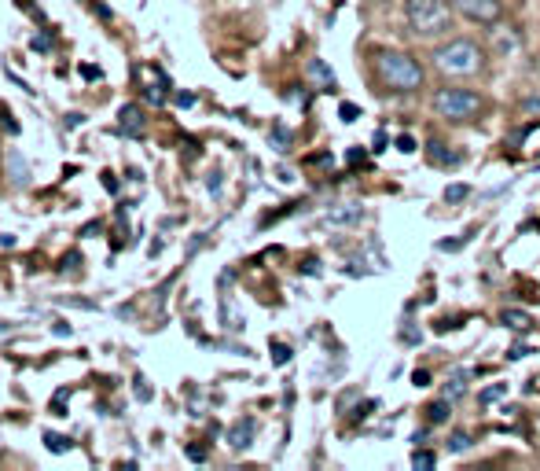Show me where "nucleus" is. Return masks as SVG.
I'll use <instances>...</instances> for the list:
<instances>
[{"label":"nucleus","mask_w":540,"mask_h":471,"mask_svg":"<svg viewBox=\"0 0 540 471\" xmlns=\"http://www.w3.org/2000/svg\"><path fill=\"white\" fill-rule=\"evenodd\" d=\"M45 446L52 449V453H67V449H70V438L52 435V431H48V435H45Z\"/></svg>","instance_id":"nucleus-19"},{"label":"nucleus","mask_w":540,"mask_h":471,"mask_svg":"<svg viewBox=\"0 0 540 471\" xmlns=\"http://www.w3.org/2000/svg\"><path fill=\"white\" fill-rule=\"evenodd\" d=\"M309 74H313V78H320V85H324V89H335V74H331L320 59H309Z\"/></svg>","instance_id":"nucleus-15"},{"label":"nucleus","mask_w":540,"mask_h":471,"mask_svg":"<svg viewBox=\"0 0 540 471\" xmlns=\"http://www.w3.org/2000/svg\"><path fill=\"white\" fill-rule=\"evenodd\" d=\"M504 394H507V383H496V387H489V391H482V398H478V402L489 405V402H496V398H504Z\"/></svg>","instance_id":"nucleus-20"},{"label":"nucleus","mask_w":540,"mask_h":471,"mask_svg":"<svg viewBox=\"0 0 540 471\" xmlns=\"http://www.w3.org/2000/svg\"><path fill=\"white\" fill-rule=\"evenodd\" d=\"M493 41H496V56H511V52H518L515 30H493Z\"/></svg>","instance_id":"nucleus-12"},{"label":"nucleus","mask_w":540,"mask_h":471,"mask_svg":"<svg viewBox=\"0 0 540 471\" xmlns=\"http://www.w3.org/2000/svg\"><path fill=\"white\" fill-rule=\"evenodd\" d=\"M423 413H427V424H445V420H449V413H452V402H449V398H438V402H430Z\"/></svg>","instance_id":"nucleus-13"},{"label":"nucleus","mask_w":540,"mask_h":471,"mask_svg":"<svg viewBox=\"0 0 540 471\" xmlns=\"http://www.w3.org/2000/svg\"><path fill=\"white\" fill-rule=\"evenodd\" d=\"M471 376L474 372H467V368H456L449 376V383L441 387V398H449L452 405L460 402V398H467V391H471Z\"/></svg>","instance_id":"nucleus-7"},{"label":"nucleus","mask_w":540,"mask_h":471,"mask_svg":"<svg viewBox=\"0 0 540 471\" xmlns=\"http://www.w3.org/2000/svg\"><path fill=\"white\" fill-rule=\"evenodd\" d=\"M144 111H140V104H125L122 111H118V129H122L125 137H140L144 133Z\"/></svg>","instance_id":"nucleus-8"},{"label":"nucleus","mask_w":540,"mask_h":471,"mask_svg":"<svg viewBox=\"0 0 540 471\" xmlns=\"http://www.w3.org/2000/svg\"><path fill=\"white\" fill-rule=\"evenodd\" d=\"M537 74H540V59H537Z\"/></svg>","instance_id":"nucleus-32"},{"label":"nucleus","mask_w":540,"mask_h":471,"mask_svg":"<svg viewBox=\"0 0 540 471\" xmlns=\"http://www.w3.org/2000/svg\"><path fill=\"white\" fill-rule=\"evenodd\" d=\"M272 361H276V365H287V361H291V350H287V346H272Z\"/></svg>","instance_id":"nucleus-21"},{"label":"nucleus","mask_w":540,"mask_h":471,"mask_svg":"<svg viewBox=\"0 0 540 471\" xmlns=\"http://www.w3.org/2000/svg\"><path fill=\"white\" fill-rule=\"evenodd\" d=\"M430 107L445 122H471L485 111V96L474 89H463V85H445L430 96Z\"/></svg>","instance_id":"nucleus-4"},{"label":"nucleus","mask_w":540,"mask_h":471,"mask_svg":"<svg viewBox=\"0 0 540 471\" xmlns=\"http://www.w3.org/2000/svg\"><path fill=\"white\" fill-rule=\"evenodd\" d=\"M471 446H474L471 431H452V435H449V453H467Z\"/></svg>","instance_id":"nucleus-14"},{"label":"nucleus","mask_w":540,"mask_h":471,"mask_svg":"<svg viewBox=\"0 0 540 471\" xmlns=\"http://www.w3.org/2000/svg\"><path fill=\"white\" fill-rule=\"evenodd\" d=\"M427 159L434 162V166H456V162H460V155H452V151H445V144L430 140V144H427Z\"/></svg>","instance_id":"nucleus-11"},{"label":"nucleus","mask_w":540,"mask_h":471,"mask_svg":"<svg viewBox=\"0 0 540 471\" xmlns=\"http://www.w3.org/2000/svg\"><path fill=\"white\" fill-rule=\"evenodd\" d=\"M188 457H192V460H206V446H188Z\"/></svg>","instance_id":"nucleus-29"},{"label":"nucleus","mask_w":540,"mask_h":471,"mask_svg":"<svg viewBox=\"0 0 540 471\" xmlns=\"http://www.w3.org/2000/svg\"><path fill=\"white\" fill-rule=\"evenodd\" d=\"M34 48H37V52H48V48H52V41H48V37H34Z\"/></svg>","instance_id":"nucleus-31"},{"label":"nucleus","mask_w":540,"mask_h":471,"mask_svg":"<svg viewBox=\"0 0 540 471\" xmlns=\"http://www.w3.org/2000/svg\"><path fill=\"white\" fill-rule=\"evenodd\" d=\"M452 8L474 26H496L504 19V4L500 0H452Z\"/></svg>","instance_id":"nucleus-5"},{"label":"nucleus","mask_w":540,"mask_h":471,"mask_svg":"<svg viewBox=\"0 0 540 471\" xmlns=\"http://www.w3.org/2000/svg\"><path fill=\"white\" fill-rule=\"evenodd\" d=\"M452 0H405V23L416 37H445L452 30Z\"/></svg>","instance_id":"nucleus-3"},{"label":"nucleus","mask_w":540,"mask_h":471,"mask_svg":"<svg viewBox=\"0 0 540 471\" xmlns=\"http://www.w3.org/2000/svg\"><path fill=\"white\" fill-rule=\"evenodd\" d=\"M397 148L405 151V155H412V151H416V140H412V137H401V140H397Z\"/></svg>","instance_id":"nucleus-25"},{"label":"nucleus","mask_w":540,"mask_h":471,"mask_svg":"<svg viewBox=\"0 0 540 471\" xmlns=\"http://www.w3.org/2000/svg\"><path fill=\"white\" fill-rule=\"evenodd\" d=\"M412 380H416V387H430V372H427V368H419Z\"/></svg>","instance_id":"nucleus-26"},{"label":"nucleus","mask_w":540,"mask_h":471,"mask_svg":"<svg viewBox=\"0 0 540 471\" xmlns=\"http://www.w3.org/2000/svg\"><path fill=\"white\" fill-rule=\"evenodd\" d=\"M522 111H526V115H540V96H526V100H522Z\"/></svg>","instance_id":"nucleus-22"},{"label":"nucleus","mask_w":540,"mask_h":471,"mask_svg":"<svg viewBox=\"0 0 540 471\" xmlns=\"http://www.w3.org/2000/svg\"><path fill=\"white\" fill-rule=\"evenodd\" d=\"M375 78L383 89L408 96V92H419L427 85V70L416 56L397 52V48H383V52H375Z\"/></svg>","instance_id":"nucleus-2"},{"label":"nucleus","mask_w":540,"mask_h":471,"mask_svg":"<svg viewBox=\"0 0 540 471\" xmlns=\"http://www.w3.org/2000/svg\"><path fill=\"white\" fill-rule=\"evenodd\" d=\"M434 464H438V457H434L430 449H416V453H412V468H434Z\"/></svg>","instance_id":"nucleus-18"},{"label":"nucleus","mask_w":540,"mask_h":471,"mask_svg":"<svg viewBox=\"0 0 540 471\" xmlns=\"http://www.w3.org/2000/svg\"><path fill=\"white\" fill-rule=\"evenodd\" d=\"M8 170H12V181H15V184H26V181H30V177H26L30 170H26V162L19 159V151H12V155H8Z\"/></svg>","instance_id":"nucleus-16"},{"label":"nucleus","mask_w":540,"mask_h":471,"mask_svg":"<svg viewBox=\"0 0 540 471\" xmlns=\"http://www.w3.org/2000/svg\"><path fill=\"white\" fill-rule=\"evenodd\" d=\"M254 435H258V424H254L250 416H243V420H236V424L228 427V446L243 453V449L254 446Z\"/></svg>","instance_id":"nucleus-6"},{"label":"nucleus","mask_w":540,"mask_h":471,"mask_svg":"<svg viewBox=\"0 0 540 471\" xmlns=\"http://www.w3.org/2000/svg\"><path fill=\"white\" fill-rule=\"evenodd\" d=\"M192 104H195L192 92H177V107H192Z\"/></svg>","instance_id":"nucleus-28"},{"label":"nucleus","mask_w":540,"mask_h":471,"mask_svg":"<svg viewBox=\"0 0 540 471\" xmlns=\"http://www.w3.org/2000/svg\"><path fill=\"white\" fill-rule=\"evenodd\" d=\"M467 196H471L467 184H449V188H445V203H463Z\"/></svg>","instance_id":"nucleus-17"},{"label":"nucleus","mask_w":540,"mask_h":471,"mask_svg":"<svg viewBox=\"0 0 540 471\" xmlns=\"http://www.w3.org/2000/svg\"><path fill=\"white\" fill-rule=\"evenodd\" d=\"M338 115H342V122H357L360 111L353 104H342V107H338Z\"/></svg>","instance_id":"nucleus-23"},{"label":"nucleus","mask_w":540,"mask_h":471,"mask_svg":"<svg viewBox=\"0 0 540 471\" xmlns=\"http://www.w3.org/2000/svg\"><path fill=\"white\" fill-rule=\"evenodd\" d=\"M529 350L526 346H511V350H507V357H511V361H518V357H526Z\"/></svg>","instance_id":"nucleus-30"},{"label":"nucleus","mask_w":540,"mask_h":471,"mask_svg":"<svg viewBox=\"0 0 540 471\" xmlns=\"http://www.w3.org/2000/svg\"><path fill=\"white\" fill-rule=\"evenodd\" d=\"M360 218H364V207H360V203H342V207H335L327 214L331 225H357Z\"/></svg>","instance_id":"nucleus-9"},{"label":"nucleus","mask_w":540,"mask_h":471,"mask_svg":"<svg viewBox=\"0 0 540 471\" xmlns=\"http://www.w3.org/2000/svg\"><path fill=\"white\" fill-rule=\"evenodd\" d=\"M103 188H107V192H118V177H114V173H103Z\"/></svg>","instance_id":"nucleus-27"},{"label":"nucleus","mask_w":540,"mask_h":471,"mask_svg":"<svg viewBox=\"0 0 540 471\" xmlns=\"http://www.w3.org/2000/svg\"><path fill=\"white\" fill-rule=\"evenodd\" d=\"M136 398H140V402H151V387H147V380H140V376H136Z\"/></svg>","instance_id":"nucleus-24"},{"label":"nucleus","mask_w":540,"mask_h":471,"mask_svg":"<svg viewBox=\"0 0 540 471\" xmlns=\"http://www.w3.org/2000/svg\"><path fill=\"white\" fill-rule=\"evenodd\" d=\"M500 324L504 328H511V332H529V324H533V317L522 310H504L500 313Z\"/></svg>","instance_id":"nucleus-10"},{"label":"nucleus","mask_w":540,"mask_h":471,"mask_svg":"<svg viewBox=\"0 0 540 471\" xmlns=\"http://www.w3.org/2000/svg\"><path fill=\"white\" fill-rule=\"evenodd\" d=\"M430 67L438 70L445 81L478 78L485 70V48L478 41H471V37H452V41H441L430 52Z\"/></svg>","instance_id":"nucleus-1"}]
</instances>
